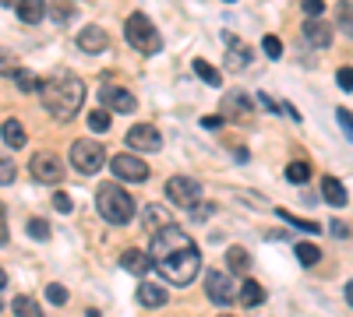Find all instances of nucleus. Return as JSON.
Returning a JSON list of instances; mask_svg holds the SVG:
<instances>
[{"mask_svg": "<svg viewBox=\"0 0 353 317\" xmlns=\"http://www.w3.org/2000/svg\"><path fill=\"white\" fill-rule=\"evenodd\" d=\"M166 300H170L166 285H159V282H141V285H138V303H141V307L159 310V307H166Z\"/></svg>", "mask_w": 353, "mask_h": 317, "instance_id": "14", "label": "nucleus"}, {"mask_svg": "<svg viewBox=\"0 0 353 317\" xmlns=\"http://www.w3.org/2000/svg\"><path fill=\"white\" fill-rule=\"evenodd\" d=\"M336 25H339V32L353 39V4L350 0H339V8H336Z\"/></svg>", "mask_w": 353, "mask_h": 317, "instance_id": "23", "label": "nucleus"}, {"mask_svg": "<svg viewBox=\"0 0 353 317\" xmlns=\"http://www.w3.org/2000/svg\"><path fill=\"white\" fill-rule=\"evenodd\" d=\"M46 300H50L53 307H64V303H68V289H64L61 282H53V285H46Z\"/></svg>", "mask_w": 353, "mask_h": 317, "instance_id": "36", "label": "nucleus"}, {"mask_svg": "<svg viewBox=\"0 0 353 317\" xmlns=\"http://www.w3.org/2000/svg\"><path fill=\"white\" fill-rule=\"evenodd\" d=\"M336 81H339V89H343V92H353V67H339Z\"/></svg>", "mask_w": 353, "mask_h": 317, "instance_id": "40", "label": "nucleus"}, {"mask_svg": "<svg viewBox=\"0 0 353 317\" xmlns=\"http://www.w3.org/2000/svg\"><path fill=\"white\" fill-rule=\"evenodd\" d=\"M4 285H8V275H4V272H0V289H4Z\"/></svg>", "mask_w": 353, "mask_h": 317, "instance_id": "49", "label": "nucleus"}, {"mask_svg": "<svg viewBox=\"0 0 353 317\" xmlns=\"http://www.w3.org/2000/svg\"><path fill=\"white\" fill-rule=\"evenodd\" d=\"M14 177H18V169H14V159H8L4 152H0V187L14 184Z\"/></svg>", "mask_w": 353, "mask_h": 317, "instance_id": "34", "label": "nucleus"}, {"mask_svg": "<svg viewBox=\"0 0 353 317\" xmlns=\"http://www.w3.org/2000/svg\"><path fill=\"white\" fill-rule=\"evenodd\" d=\"M201 127L205 131H216V127H223V117H201Z\"/></svg>", "mask_w": 353, "mask_h": 317, "instance_id": "44", "label": "nucleus"}, {"mask_svg": "<svg viewBox=\"0 0 353 317\" xmlns=\"http://www.w3.org/2000/svg\"><path fill=\"white\" fill-rule=\"evenodd\" d=\"M237 293H241V285L233 282V275H226V272H209V278H205V296H209L216 307L237 303Z\"/></svg>", "mask_w": 353, "mask_h": 317, "instance_id": "6", "label": "nucleus"}, {"mask_svg": "<svg viewBox=\"0 0 353 317\" xmlns=\"http://www.w3.org/2000/svg\"><path fill=\"white\" fill-rule=\"evenodd\" d=\"M166 197L173 201V205H181V208H191V205L201 201V184L194 177H170Z\"/></svg>", "mask_w": 353, "mask_h": 317, "instance_id": "7", "label": "nucleus"}, {"mask_svg": "<svg viewBox=\"0 0 353 317\" xmlns=\"http://www.w3.org/2000/svg\"><path fill=\"white\" fill-rule=\"evenodd\" d=\"M78 46H81V53H106L110 50V36L103 32L99 25H85L81 32H78Z\"/></svg>", "mask_w": 353, "mask_h": 317, "instance_id": "11", "label": "nucleus"}, {"mask_svg": "<svg viewBox=\"0 0 353 317\" xmlns=\"http://www.w3.org/2000/svg\"><path fill=\"white\" fill-rule=\"evenodd\" d=\"M8 243V215H4V208H0V247Z\"/></svg>", "mask_w": 353, "mask_h": 317, "instance_id": "45", "label": "nucleus"}, {"mask_svg": "<svg viewBox=\"0 0 353 317\" xmlns=\"http://www.w3.org/2000/svg\"><path fill=\"white\" fill-rule=\"evenodd\" d=\"M194 74H198L205 85H212V89H219V85H223V74H219V67H212L209 61H194Z\"/></svg>", "mask_w": 353, "mask_h": 317, "instance_id": "24", "label": "nucleus"}, {"mask_svg": "<svg viewBox=\"0 0 353 317\" xmlns=\"http://www.w3.org/2000/svg\"><path fill=\"white\" fill-rule=\"evenodd\" d=\"M166 226H173V222L166 219V212H163L159 205H145V229L159 233V229H166Z\"/></svg>", "mask_w": 353, "mask_h": 317, "instance_id": "22", "label": "nucleus"}, {"mask_svg": "<svg viewBox=\"0 0 353 317\" xmlns=\"http://www.w3.org/2000/svg\"><path fill=\"white\" fill-rule=\"evenodd\" d=\"M32 177L43 180V184H61L64 180V162L57 155H50V152H39L32 159Z\"/></svg>", "mask_w": 353, "mask_h": 317, "instance_id": "10", "label": "nucleus"}, {"mask_svg": "<svg viewBox=\"0 0 353 317\" xmlns=\"http://www.w3.org/2000/svg\"><path fill=\"white\" fill-rule=\"evenodd\" d=\"M226 265H230L233 272H244V268L251 265V257H248L244 247H230V250H226Z\"/></svg>", "mask_w": 353, "mask_h": 317, "instance_id": "28", "label": "nucleus"}, {"mask_svg": "<svg viewBox=\"0 0 353 317\" xmlns=\"http://www.w3.org/2000/svg\"><path fill=\"white\" fill-rule=\"evenodd\" d=\"M88 127H92V131H110V109L106 106H99V109H92V113H88Z\"/></svg>", "mask_w": 353, "mask_h": 317, "instance_id": "31", "label": "nucleus"}, {"mask_svg": "<svg viewBox=\"0 0 353 317\" xmlns=\"http://www.w3.org/2000/svg\"><path fill=\"white\" fill-rule=\"evenodd\" d=\"M304 39H307L311 46H318V50L332 46V25H329L325 18H307V21H304Z\"/></svg>", "mask_w": 353, "mask_h": 317, "instance_id": "12", "label": "nucleus"}, {"mask_svg": "<svg viewBox=\"0 0 353 317\" xmlns=\"http://www.w3.org/2000/svg\"><path fill=\"white\" fill-rule=\"evenodd\" d=\"M258 102H261L265 109H269V113H283V102H276L269 92H261V96H258Z\"/></svg>", "mask_w": 353, "mask_h": 317, "instance_id": "42", "label": "nucleus"}, {"mask_svg": "<svg viewBox=\"0 0 353 317\" xmlns=\"http://www.w3.org/2000/svg\"><path fill=\"white\" fill-rule=\"evenodd\" d=\"M248 64H251V50H248L241 39L226 36V67H230V71H244Z\"/></svg>", "mask_w": 353, "mask_h": 317, "instance_id": "15", "label": "nucleus"}, {"mask_svg": "<svg viewBox=\"0 0 353 317\" xmlns=\"http://www.w3.org/2000/svg\"><path fill=\"white\" fill-rule=\"evenodd\" d=\"M297 257H301V265H318L321 261V250L314 247V243H297Z\"/></svg>", "mask_w": 353, "mask_h": 317, "instance_id": "33", "label": "nucleus"}, {"mask_svg": "<svg viewBox=\"0 0 353 317\" xmlns=\"http://www.w3.org/2000/svg\"><path fill=\"white\" fill-rule=\"evenodd\" d=\"M14 317H43V307L32 296H14Z\"/></svg>", "mask_w": 353, "mask_h": 317, "instance_id": "25", "label": "nucleus"}, {"mask_svg": "<svg viewBox=\"0 0 353 317\" xmlns=\"http://www.w3.org/2000/svg\"><path fill=\"white\" fill-rule=\"evenodd\" d=\"M103 102L110 113H134L138 109V99L128 89H103Z\"/></svg>", "mask_w": 353, "mask_h": 317, "instance_id": "13", "label": "nucleus"}, {"mask_svg": "<svg viewBox=\"0 0 353 317\" xmlns=\"http://www.w3.org/2000/svg\"><path fill=\"white\" fill-rule=\"evenodd\" d=\"M28 237L32 240H50V222H43V219H28Z\"/></svg>", "mask_w": 353, "mask_h": 317, "instance_id": "35", "label": "nucleus"}, {"mask_svg": "<svg viewBox=\"0 0 353 317\" xmlns=\"http://www.w3.org/2000/svg\"><path fill=\"white\" fill-rule=\"evenodd\" d=\"M346 303H350V307H353V278H350V282H346Z\"/></svg>", "mask_w": 353, "mask_h": 317, "instance_id": "47", "label": "nucleus"}, {"mask_svg": "<svg viewBox=\"0 0 353 317\" xmlns=\"http://www.w3.org/2000/svg\"><path fill=\"white\" fill-rule=\"evenodd\" d=\"M96 208L99 215L110 222V226H128L134 219V197L124 190V187H117V184H99L96 190Z\"/></svg>", "mask_w": 353, "mask_h": 317, "instance_id": "2", "label": "nucleus"}, {"mask_svg": "<svg viewBox=\"0 0 353 317\" xmlns=\"http://www.w3.org/2000/svg\"><path fill=\"white\" fill-rule=\"evenodd\" d=\"M11 78H14V85H18L21 92H39V89H43V81H39L32 71H25V67H18Z\"/></svg>", "mask_w": 353, "mask_h": 317, "instance_id": "26", "label": "nucleus"}, {"mask_svg": "<svg viewBox=\"0 0 353 317\" xmlns=\"http://www.w3.org/2000/svg\"><path fill=\"white\" fill-rule=\"evenodd\" d=\"M18 71V64H14V56L8 53V50H0V74H14Z\"/></svg>", "mask_w": 353, "mask_h": 317, "instance_id": "41", "label": "nucleus"}, {"mask_svg": "<svg viewBox=\"0 0 353 317\" xmlns=\"http://www.w3.org/2000/svg\"><path fill=\"white\" fill-rule=\"evenodd\" d=\"M121 265H124V268H128L131 275H145V272H152V268H156L152 254H145V250H124Z\"/></svg>", "mask_w": 353, "mask_h": 317, "instance_id": "16", "label": "nucleus"}, {"mask_svg": "<svg viewBox=\"0 0 353 317\" xmlns=\"http://www.w3.org/2000/svg\"><path fill=\"white\" fill-rule=\"evenodd\" d=\"M124 36H128V43H131L138 53H159V50H163V39H159V32H156V25L145 18L141 11H134V14L128 18Z\"/></svg>", "mask_w": 353, "mask_h": 317, "instance_id": "4", "label": "nucleus"}, {"mask_svg": "<svg viewBox=\"0 0 353 317\" xmlns=\"http://www.w3.org/2000/svg\"><path fill=\"white\" fill-rule=\"evenodd\" d=\"M307 177H311V166H307V162L297 159V162H290V166H286V180H290V184H304Z\"/></svg>", "mask_w": 353, "mask_h": 317, "instance_id": "30", "label": "nucleus"}, {"mask_svg": "<svg viewBox=\"0 0 353 317\" xmlns=\"http://www.w3.org/2000/svg\"><path fill=\"white\" fill-rule=\"evenodd\" d=\"M0 138H4L8 149H25V141H28V134H25V127H21L18 120H4V127H0Z\"/></svg>", "mask_w": 353, "mask_h": 317, "instance_id": "19", "label": "nucleus"}, {"mask_svg": "<svg viewBox=\"0 0 353 317\" xmlns=\"http://www.w3.org/2000/svg\"><path fill=\"white\" fill-rule=\"evenodd\" d=\"M209 215H216V205H209V201H198V205L188 208V219L191 222H209Z\"/></svg>", "mask_w": 353, "mask_h": 317, "instance_id": "32", "label": "nucleus"}, {"mask_svg": "<svg viewBox=\"0 0 353 317\" xmlns=\"http://www.w3.org/2000/svg\"><path fill=\"white\" fill-rule=\"evenodd\" d=\"M237 296H241L244 307H258V303L265 300V289H261L254 278H248V282H241V293H237Z\"/></svg>", "mask_w": 353, "mask_h": 317, "instance_id": "21", "label": "nucleus"}, {"mask_svg": "<svg viewBox=\"0 0 353 317\" xmlns=\"http://www.w3.org/2000/svg\"><path fill=\"white\" fill-rule=\"evenodd\" d=\"M226 113H230V117H248V113H251L248 96H241V92H230V96H226Z\"/></svg>", "mask_w": 353, "mask_h": 317, "instance_id": "27", "label": "nucleus"}, {"mask_svg": "<svg viewBox=\"0 0 353 317\" xmlns=\"http://www.w3.org/2000/svg\"><path fill=\"white\" fill-rule=\"evenodd\" d=\"M53 208H57V212H71V208H74V201H71V194H64V190H57V194H53Z\"/></svg>", "mask_w": 353, "mask_h": 317, "instance_id": "39", "label": "nucleus"}, {"mask_svg": "<svg viewBox=\"0 0 353 317\" xmlns=\"http://www.w3.org/2000/svg\"><path fill=\"white\" fill-rule=\"evenodd\" d=\"M336 120H339L343 134H346V138L353 141V113H350V109H339V113H336Z\"/></svg>", "mask_w": 353, "mask_h": 317, "instance_id": "38", "label": "nucleus"}, {"mask_svg": "<svg viewBox=\"0 0 353 317\" xmlns=\"http://www.w3.org/2000/svg\"><path fill=\"white\" fill-rule=\"evenodd\" d=\"M74 11H78V0H53L50 4V14H53L57 25H68L74 18Z\"/></svg>", "mask_w": 353, "mask_h": 317, "instance_id": "20", "label": "nucleus"}, {"mask_svg": "<svg viewBox=\"0 0 353 317\" xmlns=\"http://www.w3.org/2000/svg\"><path fill=\"white\" fill-rule=\"evenodd\" d=\"M106 159H110L106 149L99 145V141H92V138H81V141H74V145H71V166L78 173H85V177L99 173L106 166Z\"/></svg>", "mask_w": 353, "mask_h": 317, "instance_id": "5", "label": "nucleus"}, {"mask_svg": "<svg viewBox=\"0 0 353 317\" xmlns=\"http://www.w3.org/2000/svg\"><path fill=\"white\" fill-rule=\"evenodd\" d=\"M156 268H159V272L166 275V282H173V285H191V282L198 278V272H201V254H198L194 243H188V247H181V250L166 254L163 261H156Z\"/></svg>", "mask_w": 353, "mask_h": 317, "instance_id": "3", "label": "nucleus"}, {"mask_svg": "<svg viewBox=\"0 0 353 317\" xmlns=\"http://www.w3.org/2000/svg\"><path fill=\"white\" fill-rule=\"evenodd\" d=\"M321 197H325L329 205H336V208H343L346 201H350V197H346V187H343L336 177H325V180H321Z\"/></svg>", "mask_w": 353, "mask_h": 317, "instance_id": "18", "label": "nucleus"}, {"mask_svg": "<svg viewBox=\"0 0 353 317\" xmlns=\"http://www.w3.org/2000/svg\"><path fill=\"white\" fill-rule=\"evenodd\" d=\"M226 4H233V0H226Z\"/></svg>", "mask_w": 353, "mask_h": 317, "instance_id": "50", "label": "nucleus"}, {"mask_svg": "<svg viewBox=\"0 0 353 317\" xmlns=\"http://www.w3.org/2000/svg\"><path fill=\"white\" fill-rule=\"evenodd\" d=\"M276 215H279L283 222H290V226H297V229H304V233H321V226H318V222H307V219H297V215H290L286 208H276Z\"/></svg>", "mask_w": 353, "mask_h": 317, "instance_id": "29", "label": "nucleus"}, {"mask_svg": "<svg viewBox=\"0 0 353 317\" xmlns=\"http://www.w3.org/2000/svg\"><path fill=\"white\" fill-rule=\"evenodd\" d=\"M0 4H4V8H14V4H18V0H0Z\"/></svg>", "mask_w": 353, "mask_h": 317, "instance_id": "48", "label": "nucleus"}, {"mask_svg": "<svg viewBox=\"0 0 353 317\" xmlns=\"http://www.w3.org/2000/svg\"><path fill=\"white\" fill-rule=\"evenodd\" d=\"M223 317H230V314H223Z\"/></svg>", "mask_w": 353, "mask_h": 317, "instance_id": "51", "label": "nucleus"}, {"mask_svg": "<svg viewBox=\"0 0 353 317\" xmlns=\"http://www.w3.org/2000/svg\"><path fill=\"white\" fill-rule=\"evenodd\" d=\"M261 50H265V56L279 61V56H283V43H279V36H265V39H261Z\"/></svg>", "mask_w": 353, "mask_h": 317, "instance_id": "37", "label": "nucleus"}, {"mask_svg": "<svg viewBox=\"0 0 353 317\" xmlns=\"http://www.w3.org/2000/svg\"><path fill=\"white\" fill-rule=\"evenodd\" d=\"M332 233H336L339 240H346V237H350V229H346L343 222H332Z\"/></svg>", "mask_w": 353, "mask_h": 317, "instance_id": "46", "label": "nucleus"}, {"mask_svg": "<svg viewBox=\"0 0 353 317\" xmlns=\"http://www.w3.org/2000/svg\"><path fill=\"white\" fill-rule=\"evenodd\" d=\"M46 11H50L46 0H18V18H21L25 25H39Z\"/></svg>", "mask_w": 353, "mask_h": 317, "instance_id": "17", "label": "nucleus"}, {"mask_svg": "<svg viewBox=\"0 0 353 317\" xmlns=\"http://www.w3.org/2000/svg\"><path fill=\"white\" fill-rule=\"evenodd\" d=\"M128 149H134V152H159L163 149V134L152 124H134L128 131Z\"/></svg>", "mask_w": 353, "mask_h": 317, "instance_id": "9", "label": "nucleus"}, {"mask_svg": "<svg viewBox=\"0 0 353 317\" xmlns=\"http://www.w3.org/2000/svg\"><path fill=\"white\" fill-rule=\"evenodd\" d=\"M304 11L311 18H321V14H325V4H321V0H304Z\"/></svg>", "mask_w": 353, "mask_h": 317, "instance_id": "43", "label": "nucleus"}, {"mask_svg": "<svg viewBox=\"0 0 353 317\" xmlns=\"http://www.w3.org/2000/svg\"><path fill=\"white\" fill-rule=\"evenodd\" d=\"M39 96H43V106H46L50 117L68 124V120H74V113L85 102V81L74 78V74H57V78L43 81Z\"/></svg>", "mask_w": 353, "mask_h": 317, "instance_id": "1", "label": "nucleus"}, {"mask_svg": "<svg viewBox=\"0 0 353 317\" xmlns=\"http://www.w3.org/2000/svg\"><path fill=\"white\" fill-rule=\"evenodd\" d=\"M110 169H113V177H117V180H128V184H141V180H149V166H145L141 159H134L131 152L113 155V159H110Z\"/></svg>", "mask_w": 353, "mask_h": 317, "instance_id": "8", "label": "nucleus"}]
</instances>
